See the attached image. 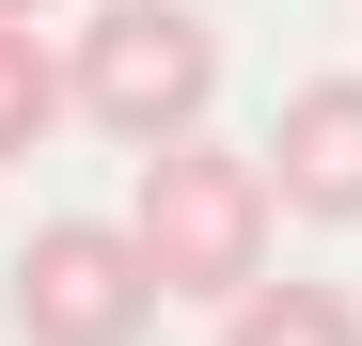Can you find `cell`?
Here are the masks:
<instances>
[{"label": "cell", "instance_id": "obj_3", "mask_svg": "<svg viewBox=\"0 0 362 346\" xmlns=\"http://www.w3.org/2000/svg\"><path fill=\"white\" fill-rule=\"evenodd\" d=\"M0 299H16V346H142L158 330V268H142L127 220H32Z\"/></svg>", "mask_w": 362, "mask_h": 346}, {"label": "cell", "instance_id": "obj_7", "mask_svg": "<svg viewBox=\"0 0 362 346\" xmlns=\"http://www.w3.org/2000/svg\"><path fill=\"white\" fill-rule=\"evenodd\" d=\"M0 16H16V32H47V16H64V0H0Z\"/></svg>", "mask_w": 362, "mask_h": 346}, {"label": "cell", "instance_id": "obj_1", "mask_svg": "<svg viewBox=\"0 0 362 346\" xmlns=\"http://www.w3.org/2000/svg\"><path fill=\"white\" fill-rule=\"evenodd\" d=\"M268 157H236V142H142V205H127V237L158 268V299H252L268 283Z\"/></svg>", "mask_w": 362, "mask_h": 346}, {"label": "cell", "instance_id": "obj_4", "mask_svg": "<svg viewBox=\"0 0 362 346\" xmlns=\"http://www.w3.org/2000/svg\"><path fill=\"white\" fill-rule=\"evenodd\" d=\"M268 205L284 220H362V79H299L268 110Z\"/></svg>", "mask_w": 362, "mask_h": 346}, {"label": "cell", "instance_id": "obj_5", "mask_svg": "<svg viewBox=\"0 0 362 346\" xmlns=\"http://www.w3.org/2000/svg\"><path fill=\"white\" fill-rule=\"evenodd\" d=\"M221 346H362V299L346 283H252V299H221Z\"/></svg>", "mask_w": 362, "mask_h": 346}, {"label": "cell", "instance_id": "obj_6", "mask_svg": "<svg viewBox=\"0 0 362 346\" xmlns=\"http://www.w3.org/2000/svg\"><path fill=\"white\" fill-rule=\"evenodd\" d=\"M47 126H64V47H47V32H16V16H0V157H32Z\"/></svg>", "mask_w": 362, "mask_h": 346}, {"label": "cell", "instance_id": "obj_2", "mask_svg": "<svg viewBox=\"0 0 362 346\" xmlns=\"http://www.w3.org/2000/svg\"><path fill=\"white\" fill-rule=\"evenodd\" d=\"M205 95H221V32L189 16V0H95V16L64 32V110L95 142H189L205 126Z\"/></svg>", "mask_w": 362, "mask_h": 346}]
</instances>
